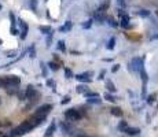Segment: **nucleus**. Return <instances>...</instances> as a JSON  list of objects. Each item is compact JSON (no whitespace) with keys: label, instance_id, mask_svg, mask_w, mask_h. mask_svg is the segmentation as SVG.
<instances>
[{"label":"nucleus","instance_id":"f257e3e1","mask_svg":"<svg viewBox=\"0 0 158 137\" xmlns=\"http://www.w3.org/2000/svg\"><path fill=\"white\" fill-rule=\"evenodd\" d=\"M2 81V88H15L21 84V79L20 77L17 76H7V77H3V78H0Z\"/></svg>","mask_w":158,"mask_h":137},{"label":"nucleus","instance_id":"f03ea898","mask_svg":"<svg viewBox=\"0 0 158 137\" xmlns=\"http://www.w3.org/2000/svg\"><path fill=\"white\" fill-rule=\"evenodd\" d=\"M51 110H52V104H43V106H40L39 108H37L36 111L33 112V115H32V117H36V118H47L48 114L51 112Z\"/></svg>","mask_w":158,"mask_h":137},{"label":"nucleus","instance_id":"7ed1b4c3","mask_svg":"<svg viewBox=\"0 0 158 137\" xmlns=\"http://www.w3.org/2000/svg\"><path fill=\"white\" fill-rule=\"evenodd\" d=\"M81 117L83 115H81V112L77 108H70L65 112V118L67 121H78V119H81Z\"/></svg>","mask_w":158,"mask_h":137},{"label":"nucleus","instance_id":"20e7f679","mask_svg":"<svg viewBox=\"0 0 158 137\" xmlns=\"http://www.w3.org/2000/svg\"><path fill=\"white\" fill-rule=\"evenodd\" d=\"M17 25L21 27V30H20V38H21V40H25V38L28 37V32H29L28 23H26L25 21H22V19H17Z\"/></svg>","mask_w":158,"mask_h":137},{"label":"nucleus","instance_id":"39448f33","mask_svg":"<svg viewBox=\"0 0 158 137\" xmlns=\"http://www.w3.org/2000/svg\"><path fill=\"white\" fill-rule=\"evenodd\" d=\"M23 96H25V99H29V100H32V101H36L37 97H39V92H37L33 86H28L26 90H25V93H23Z\"/></svg>","mask_w":158,"mask_h":137},{"label":"nucleus","instance_id":"423d86ee","mask_svg":"<svg viewBox=\"0 0 158 137\" xmlns=\"http://www.w3.org/2000/svg\"><path fill=\"white\" fill-rule=\"evenodd\" d=\"M91 76H92L91 71H85V73H83V74L76 76V79H78V81H81V82H85V84H89V82L92 81Z\"/></svg>","mask_w":158,"mask_h":137},{"label":"nucleus","instance_id":"0eeeda50","mask_svg":"<svg viewBox=\"0 0 158 137\" xmlns=\"http://www.w3.org/2000/svg\"><path fill=\"white\" fill-rule=\"evenodd\" d=\"M55 130H56V123L54 122H51V125L47 128V130H45V133H44V137H52L54 136V133H55Z\"/></svg>","mask_w":158,"mask_h":137},{"label":"nucleus","instance_id":"6e6552de","mask_svg":"<svg viewBox=\"0 0 158 137\" xmlns=\"http://www.w3.org/2000/svg\"><path fill=\"white\" fill-rule=\"evenodd\" d=\"M72 27H73V23H72V22H70V21H66L63 26L59 27V32H61V33H67V32H70V30H72Z\"/></svg>","mask_w":158,"mask_h":137},{"label":"nucleus","instance_id":"1a4fd4ad","mask_svg":"<svg viewBox=\"0 0 158 137\" xmlns=\"http://www.w3.org/2000/svg\"><path fill=\"white\" fill-rule=\"evenodd\" d=\"M124 132H125L127 134H129V136H136V134L140 133V129H138V128H131V126H128V128L125 129Z\"/></svg>","mask_w":158,"mask_h":137},{"label":"nucleus","instance_id":"9d476101","mask_svg":"<svg viewBox=\"0 0 158 137\" xmlns=\"http://www.w3.org/2000/svg\"><path fill=\"white\" fill-rule=\"evenodd\" d=\"M26 54H29V56L33 59V58H36L37 52H36V47H34V44H32L31 47H29L28 49H26Z\"/></svg>","mask_w":158,"mask_h":137},{"label":"nucleus","instance_id":"9b49d317","mask_svg":"<svg viewBox=\"0 0 158 137\" xmlns=\"http://www.w3.org/2000/svg\"><path fill=\"white\" fill-rule=\"evenodd\" d=\"M106 88H107V90L110 93H114L117 90V88H116V85L113 84V82L110 81V79H106Z\"/></svg>","mask_w":158,"mask_h":137},{"label":"nucleus","instance_id":"f8f14e48","mask_svg":"<svg viewBox=\"0 0 158 137\" xmlns=\"http://www.w3.org/2000/svg\"><path fill=\"white\" fill-rule=\"evenodd\" d=\"M139 74H140V78H142V81H143V85H147V81H149V76H147V73H146V70H140L139 71Z\"/></svg>","mask_w":158,"mask_h":137},{"label":"nucleus","instance_id":"ddd939ff","mask_svg":"<svg viewBox=\"0 0 158 137\" xmlns=\"http://www.w3.org/2000/svg\"><path fill=\"white\" fill-rule=\"evenodd\" d=\"M28 5H29V8H31L32 11H34V12L37 11V0H29Z\"/></svg>","mask_w":158,"mask_h":137},{"label":"nucleus","instance_id":"4468645a","mask_svg":"<svg viewBox=\"0 0 158 137\" xmlns=\"http://www.w3.org/2000/svg\"><path fill=\"white\" fill-rule=\"evenodd\" d=\"M39 30L41 33H44V34H51L52 33V29H51V26H40Z\"/></svg>","mask_w":158,"mask_h":137},{"label":"nucleus","instance_id":"2eb2a0df","mask_svg":"<svg viewBox=\"0 0 158 137\" xmlns=\"http://www.w3.org/2000/svg\"><path fill=\"white\" fill-rule=\"evenodd\" d=\"M111 114L116 115V117H122V111H121V108H118V107L111 108Z\"/></svg>","mask_w":158,"mask_h":137},{"label":"nucleus","instance_id":"dca6fc26","mask_svg":"<svg viewBox=\"0 0 158 137\" xmlns=\"http://www.w3.org/2000/svg\"><path fill=\"white\" fill-rule=\"evenodd\" d=\"M114 45H116V38L111 37L110 40H109V43H107V45H106V48H107V49H114Z\"/></svg>","mask_w":158,"mask_h":137},{"label":"nucleus","instance_id":"f3484780","mask_svg":"<svg viewBox=\"0 0 158 137\" xmlns=\"http://www.w3.org/2000/svg\"><path fill=\"white\" fill-rule=\"evenodd\" d=\"M77 92L78 93H87V92H88V86H87V85H78V86H77Z\"/></svg>","mask_w":158,"mask_h":137},{"label":"nucleus","instance_id":"a211bd4d","mask_svg":"<svg viewBox=\"0 0 158 137\" xmlns=\"http://www.w3.org/2000/svg\"><path fill=\"white\" fill-rule=\"evenodd\" d=\"M40 67H41V74H43V77H47V76H48V71H47V67H45V63H44V62H40Z\"/></svg>","mask_w":158,"mask_h":137},{"label":"nucleus","instance_id":"6ab92c4d","mask_svg":"<svg viewBox=\"0 0 158 137\" xmlns=\"http://www.w3.org/2000/svg\"><path fill=\"white\" fill-rule=\"evenodd\" d=\"M63 70H65V77L66 78H73V71L69 67H63Z\"/></svg>","mask_w":158,"mask_h":137},{"label":"nucleus","instance_id":"aec40b11","mask_svg":"<svg viewBox=\"0 0 158 137\" xmlns=\"http://www.w3.org/2000/svg\"><path fill=\"white\" fill-rule=\"evenodd\" d=\"M56 48H58L59 51H62V52L66 51V45H65V41H58V45H56Z\"/></svg>","mask_w":158,"mask_h":137},{"label":"nucleus","instance_id":"412c9836","mask_svg":"<svg viewBox=\"0 0 158 137\" xmlns=\"http://www.w3.org/2000/svg\"><path fill=\"white\" fill-rule=\"evenodd\" d=\"M47 66H48V67H50V68H51V70H52V71H56V70H58V68H59V66L56 65L55 62H50V63H48Z\"/></svg>","mask_w":158,"mask_h":137},{"label":"nucleus","instance_id":"4be33fe9","mask_svg":"<svg viewBox=\"0 0 158 137\" xmlns=\"http://www.w3.org/2000/svg\"><path fill=\"white\" fill-rule=\"evenodd\" d=\"M127 128H128V122H125V121H122V122L118 125V130L120 132H124Z\"/></svg>","mask_w":158,"mask_h":137},{"label":"nucleus","instance_id":"5701e85b","mask_svg":"<svg viewBox=\"0 0 158 137\" xmlns=\"http://www.w3.org/2000/svg\"><path fill=\"white\" fill-rule=\"evenodd\" d=\"M105 99L107 101H111V103H114V101H116V97H114L113 95H110V93H105Z\"/></svg>","mask_w":158,"mask_h":137},{"label":"nucleus","instance_id":"b1692460","mask_svg":"<svg viewBox=\"0 0 158 137\" xmlns=\"http://www.w3.org/2000/svg\"><path fill=\"white\" fill-rule=\"evenodd\" d=\"M92 23H94V19H89V21H87L85 23H83V27L84 29H89V27L92 26Z\"/></svg>","mask_w":158,"mask_h":137},{"label":"nucleus","instance_id":"393cba45","mask_svg":"<svg viewBox=\"0 0 158 137\" xmlns=\"http://www.w3.org/2000/svg\"><path fill=\"white\" fill-rule=\"evenodd\" d=\"M88 103H94V104H100L102 100L99 97H94V99H88Z\"/></svg>","mask_w":158,"mask_h":137},{"label":"nucleus","instance_id":"a878e982","mask_svg":"<svg viewBox=\"0 0 158 137\" xmlns=\"http://www.w3.org/2000/svg\"><path fill=\"white\" fill-rule=\"evenodd\" d=\"M10 32L13 36H20V29L18 27H10Z\"/></svg>","mask_w":158,"mask_h":137},{"label":"nucleus","instance_id":"bb28decb","mask_svg":"<svg viewBox=\"0 0 158 137\" xmlns=\"http://www.w3.org/2000/svg\"><path fill=\"white\" fill-rule=\"evenodd\" d=\"M45 84H47V86H50V88H52V89H55V81H54V79H50V78H48Z\"/></svg>","mask_w":158,"mask_h":137},{"label":"nucleus","instance_id":"cd10ccee","mask_svg":"<svg viewBox=\"0 0 158 137\" xmlns=\"http://www.w3.org/2000/svg\"><path fill=\"white\" fill-rule=\"evenodd\" d=\"M107 21H109V25H110V26H113V27H117V26H118V23H117V22L114 21L113 18H107Z\"/></svg>","mask_w":158,"mask_h":137},{"label":"nucleus","instance_id":"c85d7f7f","mask_svg":"<svg viewBox=\"0 0 158 137\" xmlns=\"http://www.w3.org/2000/svg\"><path fill=\"white\" fill-rule=\"evenodd\" d=\"M138 15H140V16H149L150 15V11L142 10V11H139V12H138Z\"/></svg>","mask_w":158,"mask_h":137},{"label":"nucleus","instance_id":"c756f323","mask_svg":"<svg viewBox=\"0 0 158 137\" xmlns=\"http://www.w3.org/2000/svg\"><path fill=\"white\" fill-rule=\"evenodd\" d=\"M51 40H52V33H51V34H47V40H45V45L47 47H50L51 45Z\"/></svg>","mask_w":158,"mask_h":137},{"label":"nucleus","instance_id":"7c9ffc66","mask_svg":"<svg viewBox=\"0 0 158 137\" xmlns=\"http://www.w3.org/2000/svg\"><path fill=\"white\" fill-rule=\"evenodd\" d=\"M69 101H70V96H65V97H63V100L61 101V104H67V103H69Z\"/></svg>","mask_w":158,"mask_h":137},{"label":"nucleus","instance_id":"2f4dec72","mask_svg":"<svg viewBox=\"0 0 158 137\" xmlns=\"http://www.w3.org/2000/svg\"><path fill=\"white\" fill-rule=\"evenodd\" d=\"M117 2H118V4L121 5V7H127V3H125V0H117Z\"/></svg>","mask_w":158,"mask_h":137},{"label":"nucleus","instance_id":"473e14b6","mask_svg":"<svg viewBox=\"0 0 158 137\" xmlns=\"http://www.w3.org/2000/svg\"><path fill=\"white\" fill-rule=\"evenodd\" d=\"M118 70H120V65H114L113 68H111V71H113V73H116V71H118Z\"/></svg>","mask_w":158,"mask_h":137},{"label":"nucleus","instance_id":"72a5a7b5","mask_svg":"<svg viewBox=\"0 0 158 137\" xmlns=\"http://www.w3.org/2000/svg\"><path fill=\"white\" fill-rule=\"evenodd\" d=\"M103 76H105V70H103V71H102V73H100V77H99V78H100V79H102V78H103Z\"/></svg>","mask_w":158,"mask_h":137},{"label":"nucleus","instance_id":"f704fd0d","mask_svg":"<svg viewBox=\"0 0 158 137\" xmlns=\"http://www.w3.org/2000/svg\"><path fill=\"white\" fill-rule=\"evenodd\" d=\"M78 137H89V136H85V134H81V136H78Z\"/></svg>","mask_w":158,"mask_h":137},{"label":"nucleus","instance_id":"c9c22d12","mask_svg":"<svg viewBox=\"0 0 158 137\" xmlns=\"http://www.w3.org/2000/svg\"><path fill=\"white\" fill-rule=\"evenodd\" d=\"M2 8H3V5H2V4H0V10H2Z\"/></svg>","mask_w":158,"mask_h":137},{"label":"nucleus","instance_id":"e433bc0d","mask_svg":"<svg viewBox=\"0 0 158 137\" xmlns=\"http://www.w3.org/2000/svg\"><path fill=\"white\" fill-rule=\"evenodd\" d=\"M2 43H3V41H2V40H0V44H2Z\"/></svg>","mask_w":158,"mask_h":137},{"label":"nucleus","instance_id":"4c0bfd02","mask_svg":"<svg viewBox=\"0 0 158 137\" xmlns=\"http://www.w3.org/2000/svg\"><path fill=\"white\" fill-rule=\"evenodd\" d=\"M157 15H158V12H157Z\"/></svg>","mask_w":158,"mask_h":137}]
</instances>
